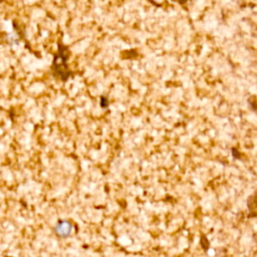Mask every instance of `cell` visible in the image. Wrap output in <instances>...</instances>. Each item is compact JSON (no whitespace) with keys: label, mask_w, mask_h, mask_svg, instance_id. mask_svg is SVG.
Listing matches in <instances>:
<instances>
[{"label":"cell","mask_w":257,"mask_h":257,"mask_svg":"<svg viewBox=\"0 0 257 257\" xmlns=\"http://www.w3.org/2000/svg\"><path fill=\"white\" fill-rule=\"evenodd\" d=\"M72 226L67 221H60L55 227V232L60 237H67L70 234Z\"/></svg>","instance_id":"obj_1"}]
</instances>
